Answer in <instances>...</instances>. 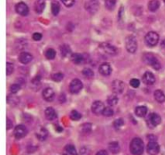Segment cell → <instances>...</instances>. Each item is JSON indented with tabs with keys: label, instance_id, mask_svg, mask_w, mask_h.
<instances>
[{
	"label": "cell",
	"instance_id": "cell-1",
	"mask_svg": "<svg viewBox=\"0 0 165 155\" xmlns=\"http://www.w3.org/2000/svg\"><path fill=\"white\" fill-rule=\"evenodd\" d=\"M130 153L133 155H142L144 150V145L143 141L139 138H134L130 144Z\"/></svg>",
	"mask_w": 165,
	"mask_h": 155
},
{
	"label": "cell",
	"instance_id": "cell-2",
	"mask_svg": "<svg viewBox=\"0 0 165 155\" xmlns=\"http://www.w3.org/2000/svg\"><path fill=\"white\" fill-rule=\"evenodd\" d=\"M143 60L146 64H148L149 66H152L155 70H159L161 68V65L159 61L157 60V58L155 57L154 55L150 53V52H146L143 56Z\"/></svg>",
	"mask_w": 165,
	"mask_h": 155
},
{
	"label": "cell",
	"instance_id": "cell-3",
	"mask_svg": "<svg viewBox=\"0 0 165 155\" xmlns=\"http://www.w3.org/2000/svg\"><path fill=\"white\" fill-rule=\"evenodd\" d=\"M159 35L156 32H149L145 36V43L149 47H154L159 42Z\"/></svg>",
	"mask_w": 165,
	"mask_h": 155
},
{
	"label": "cell",
	"instance_id": "cell-4",
	"mask_svg": "<svg viewBox=\"0 0 165 155\" xmlns=\"http://www.w3.org/2000/svg\"><path fill=\"white\" fill-rule=\"evenodd\" d=\"M126 50L128 51L130 53H135L138 48V44H137V40L135 37L130 36V37H126Z\"/></svg>",
	"mask_w": 165,
	"mask_h": 155
},
{
	"label": "cell",
	"instance_id": "cell-5",
	"mask_svg": "<svg viewBox=\"0 0 165 155\" xmlns=\"http://www.w3.org/2000/svg\"><path fill=\"white\" fill-rule=\"evenodd\" d=\"M83 85L82 83L79 79H73L69 84V91L72 94H77L81 91V90L82 89Z\"/></svg>",
	"mask_w": 165,
	"mask_h": 155
},
{
	"label": "cell",
	"instance_id": "cell-6",
	"mask_svg": "<svg viewBox=\"0 0 165 155\" xmlns=\"http://www.w3.org/2000/svg\"><path fill=\"white\" fill-rule=\"evenodd\" d=\"M147 151L150 155H156L159 152V145L156 141H149L147 146Z\"/></svg>",
	"mask_w": 165,
	"mask_h": 155
},
{
	"label": "cell",
	"instance_id": "cell-7",
	"mask_svg": "<svg viewBox=\"0 0 165 155\" xmlns=\"http://www.w3.org/2000/svg\"><path fill=\"white\" fill-rule=\"evenodd\" d=\"M27 133H28V129L23 125H17L14 130V136L16 139H21L24 138L27 135Z\"/></svg>",
	"mask_w": 165,
	"mask_h": 155
},
{
	"label": "cell",
	"instance_id": "cell-8",
	"mask_svg": "<svg viewBox=\"0 0 165 155\" xmlns=\"http://www.w3.org/2000/svg\"><path fill=\"white\" fill-rule=\"evenodd\" d=\"M15 11L19 15H22V16H26L29 13L28 7L24 2H20L15 5Z\"/></svg>",
	"mask_w": 165,
	"mask_h": 155
},
{
	"label": "cell",
	"instance_id": "cell-9",
	"mask_svg": "<svg viewBox=\"0 0 165 155\" xmlns=\"http://www.w3.org/2000/svg\"><path fill=\"white\" fill-rule=\"evenodd\" d=\"M99 8V2L96 0H90L85 3V9L89 11V13H95Z\"/></svg>",
	"mask_w": 165,
	"mask_h": 155
},
{
	"label": "cell",
	"instance_id": "cell-10",
	"mask_svg": "<svg viewBox=\"0 0 165 155\" xmlns=\"http://www.w3.org/2000/svg\"><path fill=\"white\" fill-rule=\"evenodd\" d=\"M105 106L103 104L102 102L101 101H95L93 102V104H92V111H93V114L95 115H101L103 112V110L105 109Z\"/></svg>",
	"mask_w": 165,
	"mask_h": 155
},
{
	"label": "cell",
	"instance_id": "cell-11",
	"mask_svg": "<svg viewBox=\"0 0 165 155\" xmlns=\"http://www.w3.org/2000/svg\"><path fill=\"white\" fill-rule=\"evenodd\" d=\"M148 121L150 126L156 127L161 123V117L156 113H151L148 116Z\"/></svg>",
	"mask_w": 165,
	"mask_h": 155
},
{
	"label": "cell",
	"instance_id": "cell-12",
	"mask_svg": "<svg viewBox=\"0 0 165 155\" xmlns=\"http://www.w3.org/2000/svg\"><path fill=\"white\" fill-rule=\"evenodd\" d=\"M100 48L104 52H106L110 55H115L117 54L118 52L117 48H115L114 46L112 45L109 44V43H102V44H101Z\"/></svg>",
	"mask_w": 165,
	"mask_h": 155
},
{
	"label": "cell",
	"instance_id": "cell-13",
	"mask_svg": "<svg viewBox=\"0 0 165 155\" xmlns=\"http://www.w3.org/2000/svg\"><path fill=\"white\" fill-rule=\"evenodd\" d=\"M112 90L115 94H121L124 90V83L120 80H114L112 83Z\"/></svg>",
	"mask_w": 165,
	"mask_h": 155
},
{
	"label": "cell",
	"instance_id": "cell-14",
	"mask_svg": "<svg viewBox=\"0 0 165 155\" xmlns=\"http://www.w3.org/2000/svg\"><path fill=\"white\" fill-rule=\"evenodd\" d=\"M43 97L46 101L48 102H52L54 99L55 97V92L52 88H46L43 90Z\"/></svg>",
	"mask_w": 165,
	"mask_h": 155
},
{
	"label": "cell",
	"instance_id": "cell-15",
	"mask_svg": "<svg viewBox=\"0 0 165 155\" xmlns=\"http://www.w3.org/2000/svg\"><path fill=\"white\" fill-rule=\"evenodd\" d=\"M32 55L31 54L30 52H21L20 56H19V61H20L22 64H28L29 62L32 61Z\"/></svg>",
	"mask_w": 165,
	"mask_h": 155
},
{
	"label": "cell",
	"instance_id": "cell-16",
	"mask_svg": "<svg viewBox=\"0 0 165 155\" xmlns=\"http://www.w3.org/2000/svg\"><path fill=\"white\" fill-rule=\"evenodd\" d=\"M143 82L146 85H152L156 82V78L154 74L151 72H146L143 76Z\"/></svg>",
	"mask_w": 165,
	"mask_h": 155
},
{
	"label": "cell",
	"instance_id": "cell-17",
	"mask_svg": "<svg viewBox=\"0 0 165 155\" xmlns=\"http://www.w3.org/2000/svg\"><path fill=\"white\" fill-rule=\"evenodd\" d=\"M112 72L111 65L109 63H103L99 66V73L103 76H108Z\"/></svg>",
	"mask_w": 165,
	"mask_h": 155
},
{
	"label": "cell",
	"instance_id": "cell-18",
	"mask_svg": "<svg viewBox=\"0 0 165 155\" xmlns=\"http://www.w3.org/2000/svg\"><path fill=\"white\" fill-rule=\"evenodd\" d=\"M45 7V1L44 0H36L34 4V9L37 14H41Z\"/></svg>",
	"mask_w": 165,
	"mask_h": 155
},
{
	"label": "cell",
	"instance_id": "cell-19",
	"mask_svg": "<svg viewBox=\"0 0 165 155\" xmlns=\"http://www.w3.org/2000/svg\"><path fill=\"white\" fill-rule=\"evenodd\" d=\"M44 115H45V117L48 120H54L57 117V112H56V111L52 107L46 108L45 111H44Z\"/></svg>",
	"mask_w": 165,
	"mask_h": 155
},
{
	"label": "cell",
	"instance_id": "cell-20",
	"mask_svg": "<svg viewBox=\"0 0 165 155\" xmlns=\"http://www.w3.org/2000/svg\"><path fill=\"white\" fill-rule=\"evenodd\" d=\"M159 6H160V3H159V0H151L150 2H148V7L149 11L152 12H155L159 8Z\"/></svg>",
	"mask_w": 165,
	"mask_h": 155
},
{
	"label": "cell",
	"instance_id": "cell-21",
	"mask_svg": "<svg viewBox=\"0 0 165 155\" xmlns=\"http://www.w3.org/2000/svg\"><path fill=\"white\" fill-rule=\"evenodd\" d=\"M63 155H77V152L73 145H67L64 149Z\"/></svg>",
	"mask_w": 165,
	"mask_h": 155
},
{
	"label": "cell",
	"instance_id": "cell-22",
	"mask_svg": "<svg viewBox=\"0 0 165 155\" xmlns=\"http://www.w3.org/2000/svg\"><path fill=\"white\" fill-rule=\"evenodd\" d=\"M154 98L158 103H163L165 101V95L160 90H156L154 93Z\"/></svg>",
	"mask_w": 165,
	"mask_h": 155
},
{
	"label": "cell",
	"instance_id": "cell-23",
	"mask_svg": "<svg viewBox=\"0 0 165 155\" xmlns=\"http://www.w3.org/2000/svg\"><path fill=\"white\" fill-rule=\"evenodd\" d=\"M148 113V108L145 106H140L135 108V115L139 117H144Z\"/></svg>",
	"mask_w": 165,
	"mask_h": 155
},
{
	"label": "cell",
	"instance_id": "cell-24",
	"mask_svg": "<svg viewBox=\"0 0 165 155\" xmlns=\"http://www.w3.org/2000/svg\"><path fill=\"white\" fill-rule=\"evenodd\" d=\"M70 59L75 64L83 63V54H80V53H73V54L70 56Z\"/></svg>",
	"mask_w": 165,
	"mask_h": 155
},
{
	"label": "cell",
	"instance_id": "cell-25",
	"mask_svg": "<svg viewBox=\"0 0 165 155\" xmlns=\"http://www.w3.org/2000/svg\"><path fill=\"white\" fill-rule=\"evenodd\" d=\"M61 53L63 57H66L69 56H71L73 54L71 52V48H69V46L68 45H63L61 47Z\"/></svg>",
	"mask_w": 165,
	"mask_h": 155
},
{
	"label": "cell",
	"instance_id": "cell-26",
	"mask_svg": "<svg viewBox=\"0 0 165 155\" xmlns=\"http://www.w3.org/2000/svg\"><path fill=\"white\" fill-rule=\"evenodd\" d=\"M51 11L54 15H57L61 11V5L57 1H53L51 4Z\"/></svg>",
	"mask_w": 165,
	"mask_h": 155
},
{
	"label": "cell",
	"instance_id": "cell-27",
	"mask_svg": "<svg viewBox=\"0 0 165 155\" xmlns=\"http://www.w3.org/2000/svg\"><path fill=\"white\" fill-rule=\"evenodd\" d=\"M109 149L111 151L112 153H118L119 152L120 150V146L118 143L116 141H113L111 142L110 144H109Z\"/></svg>",
	"mask_w": 165,
	"mask_h": 155
},
{
	"label": "cell",
	"instance_id": "cell-28",
	"mask_svg": "<svg viewBox=\"0 0 165 155\" xmlns=\"http://www.w3.org/2000/svg\"><path fill=\"white\" fill-rule=\"evenodd\" d=\"M48 131H47V129H43V128L40 129L39 133H37V134H36L37 138L40 141L46 140V138H48Z\"/></svg>",
	"mask_w": 165,
	"mask_h": 155
},
{
	"label": "cell",
	"instance_id": "cell-29",
	"mask_svg": "<svg viewBox=\"0 0 165 155\" xmlns=\"http://www.w3.org/2000/svg\"><path fill=\"white\" fill-rule=\"evenodd\" d=\"M118 102V98L117 95H111L108 97L107 99V103H108L110 106H114L116 105Z\"/></svg>",
	"mask_w": 165,
	"mask_h": 155
},
{
	"label": "cell",
	"instance_id": "cell-30",
	"mask_svg": "<svg viewBox=\"0 0 165 155\" xmlns=\"http://www.w3.org/2000/svg\"><path fill=\"white\" fill-rule=\"evenodd\" d=\"M105 6L108 10L112 11L116 6V0H105Z\"/></svg>",
	"mask_w": 165,
	"mask_h": 155
},
{
	"label": "cell",
	"instance_id": "cell-31",
	"mask_svg": "<svg viewBox=\"0 0 165 155\" xmlns=\"http://www.w3.org/2000/svg\"><path fill=\"white\" fill-rule=\"evenodd\" d=\"M45 57L48 60L54 59L55 57H56V51L53 48H48L45 52Z\"/></svg>",
	"mask_w": 165,
	"mask_h": 155
},
{
	"label": "cell",
	"instance_id": "cell-32",
	"mask_svg": "<svg viewBox=\"0 0 165 155\" xmlns=\"http://www.w3.org/2000/svg\"><path fill=\"white\" fill-rule=\"evenodd\" d=\"M70 118H71V120L77 121V120H79L81 118V115L79 111H76V110H73L70 112Z\"/></svg>",
	"mask_w": 165,
	"mask_h": 155
},
{
	"label": "cell",
	"instance_id": "cell-33",
	"mask_svg": "<svg viewBox=\"0 0 165 155\" xmlns=\"http://www.w3.org/2000/svg\"><path fill=\"white\" fill-rule=\"evenodd\" d=\"M82 74L83 76L86 78V79H91L93 77V71L90 69H88V68H85L82 70Z\"/></svg>",
	"mask_w": 165,
	"mask_h": 155
},
{
	"label": "cell",
	"instance_id": "cell-34",
	"mask_svg": "<svg viewBox=\"0 0 165 155\" xmlns=\"http://www.w3.org/2000/svg\"><path fill=\"white\" fill-rule=\"evenodd\" d=\"M123 125H124V120H122V118L117 119V120H115L114 121V129H117V130L121 129V128L123 126Z\"/></svg>",
	"mask_w": 165,
	"mask_h": 155
},
{
	"label": "cell",
	"instance_id": "cell-35",
	"mask_svg": "<svg viewBox=\"0 0 165 155\" xmlns=\"http://www.w3.org/2000/svg\"><path fill=\"white\" fill-rule=\"evenodd\" d=\"M63 79L64 74L62 73H56L52 75V79L55 82H61Z\"/></svg>",
	"mask_w": 165,
	"mask_h": 155
},
{
	"label": "cell",
	"instance_id": "cell-36",
	"mask_svg": "<svg viewBox=\"0 0 165 155\" xmlns=\"http://www.w3.org/2000/svg\"><path fill=\"white\" fill-rule=\"evenodd\" d=\"M91 124H89V123H87V124H84V125H81V131L83 132L84 133H88L89 132H91Z\"/></svg>",
	"mask_w": 165,
	"mask_h": 155
},
{
	"label": "cell",
	"instance_id": "cell-37",
	"mask_svg": "<svg viewBox=\"0 0 165 155\" xmlns=\"http://www.w3.org/2000/svg\"><path fill=\"white\" fill-rule=\"evenodd\" d=\"M114 111L113 109L110 107H105V109L103 110V112H102V115L105 116H113Z\"/></svg>",
	"mask_w": 165,
	"mask_h": 155
},
{
	"label": "cell",
	"instance_id": "cell-38",
	"mask_svg": "<svg viewBox=\"0 0 165 155\" xmlns=\"http://www.w3.org/2000/svg\"><path fill=\"white\" fill-rule=\"evenodd\" d=\"M20 89H21V87L19 84H13L10 87V91L12 94H16L18 91H20Z\"/></svg>",
	"mask_w": 165,
	"mask_h": 155
},
{
	"label": "cell",
	"instance_id": "cell-39",
	"mask_svg": "<svg viewBox=\"0 0 165 155\" xmlns=\"http://www.w3.org/2000/svg\"><path fill=\"white\" fill-rule=\"evenodd\" d=\"M130 84L132 87L138 88L139 87V85H140V81H139V79H132L131 80H130Z\"/></svg>",
	"mask_w": 165,
	"mask_h": 155
},
{
	"label": "cell",
	"instance_id": "cell-40",
	"mask_svg": "<svg viewBox=\"0 0 165 155\" xmlns=\"http://www.w3.org/2000/svg\"><path fill=\"white\" fill-rule=\"evenodd\" d=\"M14 71V65L12 63H7V75H11Z\"/></svg>",
	"mask_w": 165,
	"mask_h": 155
},
{
	"label": "cell",
	"instance_id": "cell-41",
	"mask_svg": "<svg viewBox=\"0 0 165 155\" xmlns=\"http://www.w3.org/2000/svg\"><path fill=\"white\" fill-rule=\"evenodd\" d=\"M61 2H63V4L65 5V7H71L75 3V0H61Z\"/></svg>",
	"mask_w": 165,
	"mask_h": 155
},
{
	"label": "cell",
	"instance_id": "cell-42",
	"mask_svg": "<svg viewBox=\"0 0 165 155\" xmlns=\"http://www.w3.org/2000/svg\"><path fill=\"white\" fill-rule=\"evenodd\" d=\"M32 38L34 41H40V40H41L42 34L41 33H34L32 36Z\"/></svg>",
	"mask_w": 165,
	"mask_h": 155
},
{
	"label": "cell",
	"instance_id": "cell-43",
	"mask_svg": "<svg viewBox=\"0 0 165 155\" xmlns=\"http://www.w3.org/2000/svg\"><path fill=\"white\" fill-rule=\"evenodd\" d=\"M13 126V123L11 122V120H10L9 118L7 119V129L9 130V129H11Z\"/></svg>",
	"mask_w": 165,
	"mask_h": 155
},
{
	"label": "cell",
	"instance_id": "cell-44",
	"mask_svg": "<svg viewBox=\"0 0 165 155\" xmlns=\"http://www.w3.org/2000/svg\"><path fill=\"white\" fill-rule=\"evenodd\" d=\"M96 155H108V153L106 150H100L96 153Z\"/></svg>",
	"mask_w": 165,
	"mask_h": 155
},
{
	"label": "cell",
	"instance_id": "cell-45",
	"mask_svg": "<svg viewBox=\"0 0 165 155\" xmlns=\"http://www.w3.org/2000/svg\"><path fill=\"white\" fill-rule=\"evenodd\" d=\"M160 46H161V48H163V49H165V40H163V41L161 42Z\"/></svg>",
	"mask_w": 165,
	"mask_h": 155
},
{
	"label": "cell",
	"instance_id": "cell-46",
	"mask_svg": "<svg viewBox=\"0 0 165 155\" xmlns=\"http://www.w3.org/2000/svg\"><path fill=\"white\" fill-rule=\"evenodd\" d=\"M163 2H165V0H163Z\"/></svg>",
	"mask_w": 165,
	"mask_h": 155
}]
</instances>
